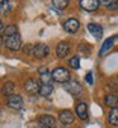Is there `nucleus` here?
Returning <instances> with one entry per match:
<instances>
[{
	"mask_svg": "<svg viewBox=\"0 0 118 128\" xmlns=\"http://www.w3.org/2000/svg\"><path fill=\"white\" fill-rule=\"evenodd\" d=\"M88 30L94 36L95 38H100L103 36V28L96 23H89L88 24Z\"/></svg>",
	"mask_w": 118,
	"mask_h": 128,
	"instance_id": "nucleus-13",
	"label": "nucleus"
},
{
	"mask_svg": "<svg viewBox=\"0 0 118 128\" xmlns=\"http://www.w3.org/2000/svg\"><path fill=\"white\" fill-rule=\"evenodd\" d=\"M76 114L77 117L80 118V119H86L88 118V105L84 103V102H80V103H77L76 104Z\"/></svg>",
	"mask_w": 118,
	"mask_h": 128,
	"instance_id": "nucleus-12",
	"label": "nucleus"
},
{
	"mask_svg": "<svg viewBox=\"0 0 118 128\" xmlns=\"http://www.w3.org/2000/svg\"><path fill=\"white\" fill-rule=\"evenodd\" d=\"M34 128H47V127H43V126H38V127H34Z\"/></svg>",
	"mask_w": 118,
	"mask_h": 128,
	"instance_id": "nucleus-25",
	"label": "nucleus"
},
{
	"mask_svg": "<svg viewBox=\"0 0 118 128\" xmlns=\"http://www.w3.org/2000/svg\"><path fill=\"white\" fill-rule=\"evenodd\" d=\"M0 9H2V14L4 15L8 10H9V2H5V0H2L0 2Z\"/></svg>",
	"mask_w": 118,
	"mask_h": 128,
	"instance_id": "nucleus-23",
	"label": "nucleus"
},
{
	"mask_svg": "<svg viewBox=\"0 0 118 128\" xmlns=\"http://www.w3.org/2000/svg\"><path fill=\"white\" fill-rule=\"evenodd\" d=\"M8 106L13 108V109H21L23 106V99L21 95H17V94H12L8 96Z\"/></svg>",
	"mask_w": 118,
	"mask_h": 128,
	"instance_id": "nucleus-5",
	"label": "nucleus"
},
{
	"mask_svg": "<svg viewBox=\"0 0 118 128\" xmlns=\"http://www.w3.org/2000/svg\"><path fill=\"white\" fill-rule=\"evenodd\" d=\"M52 4H53L57 9H64V8H66V6L69 5V2H67V0H53Z\"/></svg>",
	"mask_w": 118,
	"mask_h": 128,
	"instance_id": "nucleus-19",
	"label": "nucleus"
},
{
	"mask_svg": "<svg viewBox=\"0 0 118 128\" xmlns=\"http://www.w3.org/2000/svg\"><path fill=\"white\" fill-rule=\"evenodd\" d=\"M39 72V80H41L42 85H51L52 82V74H50V71L47 67H41L38 70Z\"/></svg>",
	"mask_w": 118,
	"mask_h": 128,
	"instance_id": "nucleus-7",
	"label": "nucleus"
},
{
	"mask_svg": "<svg viewBox=\"0 0 118 128\" xmlns=\"http://www.w3.org/2000/svg\"><path fill=\"white\" fill-rule=\"evenodd\" d=\"M65 90L69 91L71 95L77 96V95H80V94H81L83 88H81V85L79 84L77 81H69V82L65 85Z\"/></svg>",
	"mask_w": 118,
	"mask_h": 128,
	"instance_id": "nucleus-4",
	"label": "nucleus"
},
{
	"mask_svg": "<svg viewBox=\"0 0 118 128\" xmlns=\"http://www.w3.org/2000/svg\"><path fill=\"white\" fill-rule=\"evenodd\" d=\"M69 65H70L72 68H79V67H80V60H79V57H77V56H74V57H71V58H70Z\"/></svg>",
	"mask_w": 118,
	"mask_h": 128,
	"instance_id": "nucleus-22",
	"label": "nucleus"
},
{
	"mask_svg": "<svg viewBox=\"0 0 118 128\" xmlns=\"http://www.w3.org/2000/svg\"><path fill=\"white\" fill-rule=\"evenodd\" d=\"M69 51H70L69 43H67V42H65V41L60 42V43L57 44V47H56V54H57L58 57H61V58H64V57H66V56H67Z\"/></svg>",
	"mask_w": 118,
	"mask_h": 128,
	"instance_id": "nucleus-10",
	"label": "nucleus"
},
{
	"mask_svg": "<svg viewBox=\"0 0 118 128\" xmlns=\"http://www.w3.org/2000/svg\"><path fill=\"white\" fill-rule=\"evenodd\" d=\"M114 40H115V37H110V38H108V40L104 41V43H103V46H102V48H100V51H99L100 56H103L105 52H108V50H110V47L113 46Z\"/></svg>",
	"mask_w": 118,
	"mask_h": 128,
	"instance_id": "nucleus-16",
	"label": "nucleus"
},
{
	"mask_svg": "<svg viewBox=\"0 0 118 128\" xmlns=\"http://www.w3.org/2000/svg\"><path fill=\"white\" fill-rule=\"evenodd\" d=\"M15 33H18L17 32V27L15 26H9V27H7V29L4 30V37H9V36H13V34H15Z\"/></svg>",
	"mask_w": 118,
	"mask_h": 128,
	"instance_id": "nucleus-21",
	"label": "nucleus"
},
{
	"mask_svg": "<svg viewBox=\"0 0 118 128\" xmlns=\"http://www.w3.org/2000/svg\"><path fill=\"white\" fill-rule=\"evenodd\" d=\"M48 52H50V48L45 43H37L33 46V50H32V54L36 57H39V58L47 56Z\"/></svg>",
	"mask_w": 118,
	"mask_h": 128,
	"instance_id": "nucleus-3",
	"label": "nucleus"
},
{
	"mask_svg": "<svg viewBox=\"0 0 118 128\" xmlns=\"http://www.w3.org/2000/svg\"><path fill=\"white\" fill-rule=\"evenodd\" d=\"M13 90H14V84L12 81H8L4 84V94H7L9 96V95H12Z\"/></svg>",
	"mask_w": 118,
	"mask_h": 128,
	"instance_id": "nucleus-20",
	"label": "nucleus"
},
{
	"mask_svg": "<svg viewBox=\"0 0 118 128\" xmlns=\"http://www.w3.org/2000/svg\"><path fill=\"white\" fill-rule=\"evenodd\" d=\"M58 119H60V122L65 126L67 124H71L75 119L74 114L71 110H69V109H64V110H61L60 113H58Z\"/></svg>",
	"mask_w": 118,
	"mask_h": 128,
	"instance_id": "nucleus-6",
	"label": "nucleus"
},
{
	"mask_svg": "<svg viewBox=\"0 0 118 128\" xmlns=\"http://www.w3.org/2000/svg\"><path fill=\"white\" fill-rule=\"evenodd\" d=\"M104 103H105L108 106H110L112 109H113V108H117V105H118V98H117L114 94H107V95L104 96Z\"/></svg>",
	"mask_w": 118,
	"mask_h": 128,
	"instance_id": "nucleus-15",
	"label": "nucleus"
},
{
	"mask_svg": "<svg viewBox=\"0 0 118 128\" xmlns=\"http://www.w3.org/2000/svg\"><path fill=\"white\" fill-rule=\"evenodd\" d=\"M39 124L43 127H47V128H55L56 120L52 116H41L39 117Z\"/></svg>",
	"mask_w": 118,
	"mask_h": 128,
	"instance_id": "nucleus-14",
	"label": "nucleus"
},
{
	"mask_svg": "<svg viewBox=\"0 0 118 128\" xmlns=\"http://www.w3.org/2000/svg\"><path fill=\"white\" fill-rule=\"evenodd\" d=\"M52 93V85H42L39 90V95L41 96H48Z\"/></svg>",
	"mask_w": 118,
	"mask_h": 128,
	"instance_id": "nucleus-18",
	"label": "nucleus"
},
{
	"mask_svg": "<svg viewBox=\"0 0 118 128\" xmlns=\"http://www.w3.org/2000/svg\"><path fill=\"white\" fill-rule=\"evenodd\" d=\"M108 120L110 124L113 126H118V108H113L110 109L109 116H108Z\"/></svg>",
	"mask_w": 118,
	"mask_h": 128,
	"instance_id": "nucleus-17",
	"label": "nucleus"
},
{
	"mask_svg": "<svg viewBox=\"0 0 118 128\" xmlns=\"http://www.w3.org/2000/svg\"><path fill=\"white\" fill-rule=\"evenodd\" d=\"M24 89L29 94H37V93H39V90H41V86L38 85V82L34 79H28L24 84Z\"/></svg>",
	"mask_w": 118,
	"mask_h": 128,
	"instance_id": "nucleus-8",
	"label": "nucleus"
},
{
	"mask_svg": "<svg viewBox=\"0 0 118 128\" xmlns=\"http://www.w3.org/2000/svg\"><path fill=\"white\" fill-rule=\"evenodd\" d=\"M52 79L57 82H61V84H67L70 80V72L64 68V67H57L52 71Z\"/></svg>",
	"mask_w": 118,
	"mask_h": 128,
	"instance_id": "nucleus-1",
	"label": "nucleus"
},
{
	"mask_svg": "<svg viewBox=\"0 0 118 128\" xmlns=\"http://www.w3.org/2000/svg\"><path fill=\"white\" fill-rule=\"evenodd\" d=\"M64 28L69 33H75V32H77L79 28H80V23H79V20H76L75 18H70V19H67L64 23Z\"/></svg>",
	"mask_w": 118,
	"mask_h": 128,
	"instance_id": "nucleus-9",
	"label": "nucleus"
},
{
	"mask_svg": "<svg viewBox=\"0 0 118 128\" xmlns=\"http://www.w3.org/2000/svg\"><path fill=\"white\" fill-rule=\"evenodd\" d=\"M4 44L10 51H18V50H21V46H22V38L18 33H15L13 36L5 37V43Z\"/></svg>",
	"mask_w": 118,
	"mask_h": 128,
	"instance_id": "nucleus-2",
	"label": "nucleus"
},
{
	"mask_svg": "<svg viewBox=\"0 0 118 128\" xmlns=\"http://www.w3.org/2000/svg\"><path fill=\"white\" fill-rule=\"evenodd\" d=\"M85 80H86V82H88L89 85H93V74H91V71L86 74V76H85Z\"/></svg>",
	"mask_w": 118,
	"mask_h": 128,
	"instance_id": "nucleus-24",
	"label": "nucleus"
},
{
	"mask_svg": "<svg viewBox=\"0 0 118 128\" xmlns=\"http://www.w3.org/2000/svg\"><path fill=\"white\" fill-rule=\"evenodd\" d=\"M80 6L84 10L93 12V10L98 9V6H99V2H98V0H81V2H80Z\"/></svg>",
	"mask_w": 118,
	"mask_h": 128,
	"instance_id": "nucleus-11",
	"label": "nucleus"
}]
</instances>
